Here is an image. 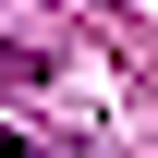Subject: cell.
Returning a JSON list of instances; mask_svg holds the SVG:
<instances>
[{"instance_id": "obj_1", "label": "cell", "mask_w": 158, "mask_h": 158, "mask_svg": "<svg viewBox=\"0 0 158 158\" xmlns=\"http://www.w3.org/2000/svg\"><path fill=\"white\" fill-rule=\"evenodd\" d=\"M0 158H61V146H49V134H0Z\"/></svg>"}, {"instance_id": "obj_2", "label": "cell", "mask_w": 158, "mask_h": 158, "mask_svg": "<svg viewBox=\"0 0 158 158\" xmlns=\"http://www.w3.org/2000/svg\"><path fill=\"white\" fill-rule=\"evenodd\" d=\"M0 73H37V49H12V37H0Z\"/></svg>"}]
</instances>
